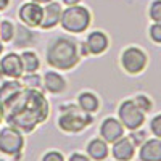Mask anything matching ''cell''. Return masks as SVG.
Masks as SVG:
<instances>
[{"mask_svg": "<svg viewBox=\"0 0 161 161\" xmlns=\"http://www.w3.org/2000/svg\"><path fill=\"white\" fill-rule=\"evenodd\" d=\"M3 119L8 126L16 127L23 134L32 132L39 124H42L48 116V102L39 89L23 87L2 100Z\"/></svg>", "mask_w": 161, "mask_h": 161, "instance_id": "1", "label": "cell"}, {"mask_svg": "<svg viewBox=\"0 0 161 161\" xmlns=\"http://www.w3.org/2000/svg\"><path fill=\"white\" fill-rule=\"evenodd\" d=\"M79 58L76 42L66 37H57L47 48V63L55 69L68 71L79 63Z\"/></svg>", "mask_w": 161, "mask_h": 161, "instance_id": "2", "label": "cell"}, {"mask_svg": "<svg viewBox=\"0 0 161 161\" xmlns=\"http://www.w3.org/2000/svg\"><path fill=\"white\" fill-rule=\"evenodd\" d=\"M90 11L86 7H77V5H69L64 11H61L60 24L63 26L64 31L68 32H84L89 24H90Z\"/></svg>", "mask_w": 161, "mask_h": 161, "instance_id": "3", "label": "cell"}, {"mask_svg": "<svg viewBox=\"0 0 161 161\" xmlns=\"http://www.w3.org/2000/svg\"><path fill=\"white\" fill-rule=\"evenodd\" d=\"M61 110H63V114L58 119V126L64 132H71V134L80 132L92 123L90 113L80 111L77 106H71V105L61 106Z\"/></svg>", "mask_w": 161, "mask_h": 161, "instance_id": "4", "label": "cell"}, {"mask_svg": "<svg viewBox=\"0 0 161 161\" xmlns=\"http://www.w3.org/2000/svg\"><path fill=\"white\" fill-rule=\"evenodd\" d=\"M118 114L121 124L129 130H137L145 123V113L136 105L134 100H124L119 106Z\"/></svg>", "mask_w": 161, "mask_h": 161, "instance_id": "5", "label": "cell"}, {"mask_svg": "<svg viewBox=\"0 0 161 161\" xmlns=\"http://www.w3.org/2000/svg\"><path fill=\"white\" fill-rule=\"evenodd\" d=\"M24 139L23 132L16 127H3L0 130V152L10 155V156H18V153L23 150Z\"/></svg>", "mask_w": 161, "mask_h": 161, "instance_id": "6", "label": "cell"}, {"mask_svg": "<svg viewBox=\"0 0 161 161\" xmlns=\"http://www.w3.org/2000/svg\"><path fill=\"white\" fill-rule=\"evenodd\" d=\"M121 64L129 74H139L147 66V55L139 47H129L121 55Z\"/></svg>", "mask_w": 161, "mask_h": 161, "instance_id": "7", "label": "cell"}, {"mask_svg": "<svg viewBox=\"0 0 161 161\" xmlns=\"http://www.w3.org/2000/svg\"><path fill=\"white\" fill-rule=\"evenodd\" d=\"M18 15H19V19L26 26L39 28L40 23H42V18H44V7H40V3H36V2L23 3Z\"/></svg>", "mask_w": 161, "mask_h": 161, "instance_id": "8", "label": "cell"}, {"mask_svg": "<svg viewBox=\"0 0 161 161\" xmlns=\"http://www.w3.org/2000/svg\"><path fill=\"white\" fill-rule=\"evenodd\" d=\"M100 136L106 143H113L124 136V126L114 118H106L100 126Z\"/></svg>", "mask_w": 161, "mask_h": 161, "instance_id": "9", "label": "cell"}, {"mask_svg": "<svg viewBox=\"0 0 161 161\" xmlns=\"http://www.w3.org/2000/svg\"><path fill=\"white\" fill-rule=\"evenodd\" d=\"M0 69L2 73L11 79H18L23 76L24 68H23V61H21V55H16V53H8L2 58L0 61Z\"/></svg>", "mask_w": 161, "mask_h": 161, "instance_id": "10", "label": "cell"}, {"mask_svg": "<svg viewBox=\"0 0 161 161\" xmlns=\"http://www.w3.org/2000/svg\"><path fill=\"white\" fill-rule=\"evenodd\" d=\"M111 153L116 159H121V161H126V159H130L136 153V145L130 140V137H121L118 139L116 142H113V148H111Z\"/></svg>", "mask_w": 161, "mask_h": 161, "instance_id": "11", "label": "cell"}, {"mask_svg": "<svg viewBox=\"0 0 161 161\" xmlns=\"http://www.w3.org/2000/svg\"><path fill=\"white\" fill-rule=\"evenodd\" d=\"M139 158L142 161H161V139H150L140 145Z\"/></svg>", "mask_w": 161, "mask_h": 161, "instance_id": "12", "label": "cell"}, {"mask_svg": "<svg viewBox=\"0 0 161 161\" xmlns=\"http://www.w3.org/2000/svg\"><path fill=\"white\" fill-rule=\"evenodd\" d=\"M61 7L57 2H48L47 7H44V18L40 23V28L42 29H52L60 23L61 18Z\"/></svg>", "mask_w": 161, "mask_h": 161, "instance_id": "13", "label": "cell"}, {"mask_svg": "<svg viewBox=\"0 0 161 161\" xmlns=\"http://www.w3.org/2000/svg\"><path fill=\"white\" fill-rule=\"evenodd\" d=\"M86 45H87L89 53H92V55H100V53H103L108 48V37L102 31H93L89 34Z\"/></svg>", "mask_w": 161, "mask_h": 161, "instance_id": "14", "label": "cell"}, {"mask_svg": "<svg viewBox=\"0 0 161 161\" xmlns=\"http://www.w3.org/2000/svg\"><path fill=\"white\" fill-rule=\"evenodd\" d=\"M44 87L50 92V93H61L66 90V80L61 74L55 73V71H47L44 79H42Z\"/></svg>", "mask_w": 161, "mask_h": 161, "instance_id": "15", "label": "cell"}, {"mask_svg": "<svg viewBox=\"0 0 161 161\" xmlns=\"http://www.w3.org/2000/svg\"><path fill=\"white\" fill-rule=\"evenodd\" d=\"M87 153L92 159H105L108 156V145L103 139H93L87 145Z\"/></svg>", "mask_w": 161, "mask_h": 161, "instance_id": "16", "label": "cell"}, {"mask_svg": "<svg viewBox=\"0 0 161 161\" xmlns=\"http://www.w3.org/2000/svg\"><path fill=\"white\" fill-rule=\"evenodd\" d=\"M77 103H79V108L86 111V113H95L98 110V98L93 95L92 92H82V93H79V97H77Z\"/></svg>", "mask_w": 161, "mask_h": 161, "instance_id": "17", "label": "cell"}, {"mask_svg": "<svg viewBox=\"0 0 161 161\" xmlns=\"http://www.w3.org/2000/svg\"><path fill=\"white\" fill-rule=\"evenodd\" d=\"M21 61H23V68H24L26 73H36L40 66L37 55L31 50H26V52L21 53Z\"/></svg>", "mask_w": 161, "mask_h": 161, "instance_id": "18", "label": "cell"}, {"mask_svg": "<svg viewBox=\"0 0 161 161\" xmlns=\"http://www.w3.org/2000/svg\"><path fill=\"white\" fill-rule=\"evenodd\" d=\"M23 89V84H19L16 79L13 80H7V82H3L2 86H0V102L8 98L10 95H13V93H16Z\"/></svg>", "mask_w": 161, "mask_h": 161, "instance_id": "19", "label": "cell"}, {"mask_svg": "<svg viewBox=\"0 0 161 161\" xmlns=\"http://www.w3.org/2000/svg\"><path fill=\"white\" fill-rule=\"evenodd\" d=\"M13 36H15V26L7 19L0 21V40L2 42H10Z\"/></svg>", "mask_w": 161, "mask_h": 161, "instance_id": "20", "label": "cell"}, {"mask_svg": "<svg viewBox=\"0 0 161 161\" xmlns=\"http://www.w3.org/2000/svg\"><path fill=\"white\" fill-rule=\"evenodd\" d=\"M42 82V79L40 76H37L36 73H28L24 77H23V86L24 87H32V89H40V84Z\"/></svg>", "mask_w": 161, "mask_h": 161, "instance_id": "21", "label": "cell"}, {"mask_svg": "<svg viewBox=\"0 0 161 161\" xmlns=\"http://www.w3.org/2000/svg\"><path fill=\"white\" fill-rule=\"evenodd\" d=\"M134 102H136V105L139 106V108H140L143 113L152 111V102H150L148 97H145V95H137L136 98H134Z\"/></svg>", "mask_w": 161, "mask_h": 161, "instance_id": "22", "label": "cell"}, {"mask_svg": "<svg viewBox=\"0 0 161 161\" xmlns=\"http://www.w3.org/2000/svg\"><path fill=\"white\" fill-rule=\"evenodd\" d=\"M148 15H150V18L153 19V23L161 21V0H155V2L150 5Z\"/></svg>", "mask_w": 161, "mask_h": 161, "instance_id": "23", "label": "cell"}, {"mask_svg": "<svg viewBox=\"0 0 161 161\" xmlns=\"http://www.w3.org/2000/svg\"><path fill=\"white\" fill-rule=\"evenodd\" d=\"M150 39L156 44H161V21L153 23L150 26Z\"/></svg>", "mask_w": 161, "mask_h": 161, "instance_id": "24", "label": "cell"}, {"mask_svg": "<svg viewBox=\"0 0 161 161\" xmlns=\"http://www.w3.org/2000/svg\"><path fill=\"white\" fill-rule=\"evenodd\" d=\"M150 129L153 132V136H156L158 139H161V114L155 116L150 123Z\"/></svg>", "mask_w": 161, "mask_h": 161, "instance_id": "25", "label": "cell"}, {"mask_svg": "<svg viewBox=\"0 0 161 161\" xmlns=\"http://www.w3.org/2000/svg\"><path fill=\"white\" fill-rule=\"evenodd\" d=\"M145 136H147V134H145L143 130L132 132V134H130V140L134 142V145H136V147H140V145L145 142Z\"/></svg>", "mask_w": 161, "mask_h": 161, "instance_id": "26", "label": "cell"}, {"mask_svg": "<svg viewBox=\"0 0 161 161\" xmlns=\"http://www.w3.org/2000/svg\"><path fill=\"white\" fill-rule=\"evenodd\" d=\"M52 159H55V161H63V155L58 153V152H48L44 155V161H52Z\"/></svg>", "mask_w": 161, "mask_h": 161, "instance_id": "27", "label": "cell"}, {"mask_svg": "<svg viewBox=\"0 0 161 161\" xmlns=\"http://www.w3.org/2000/svg\"><path fill=\"white\" fill-rule=\"evenodd\" d=\"M69 159L71 161H89V156H86V155H80V153H73L71 156H69Z\"/></svg>", "mask_w": 161, "mask_h": 161, "instance_id": "28", "label": "cell"}, {"mask_svg": "<svg viewBox=\"0 0 161 161\" xmlns=\"http://www.w3.org/2000/svg\"><path fill=\"white\" fill-rule=\"evenodd\" d=\"M8 3H10V0H0V11L5 10L8 7Z\"/></svg>", "mask_w": 161, "mask_h": 161, "instance_id": "29", "label": "cell"}, {"mask_svg": "<svg viewBox=\"0 0 161 161\" xmlns=\"http://www.w3.org/2000/svg\"><path fill=\"white\" fill-rule=\"evenodd\" d=\"M63 2L66 3V5H79V2H80V0H63Z\"/></svg>", "mask_w": 161, "mask_h": 161, "instance_id": "30", "label": "cell"}, {"mask_svg": "<svg viewBox=\"0 0 161 161\" xmlns=\"http://www.w3.org/2000/svg\"><path fill=\"white\" fill-rule=\"evenodd\" d=\"M31 2H36V3H48V2H52V0H31Z\"/></svg>", "mask_w": 161, "mask_h": 161, "instance_id": "31", "label": "cell"}, {"mask_svg": "<svg viewBox=\"0 0 161 161\" xmlns=\"http://www.w3.org/2000/svg\"><path fill=\"white\" fill-rule=\"evenodd\" d=\"M3 119V108H2V102H0V123H2Z\"/></svg>", "mask_w": 161, "mask_h": 161, "instance_id": "32", "label": "cell"}, {"mask_svg": "<svg viewBox=\"0 0 161 161\" xmlns=\"http://www.w3.org/2000/svg\"><path fill=\"white\" fill-rule=\"evenodd\" d=\"M2 52H3V45H2V40H0V55H2Z\"/></svg>", "mask_w": 161, "mask_h": 161, "instance_id": "33", "label": "cell"}]
</instances>
